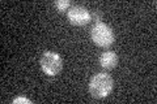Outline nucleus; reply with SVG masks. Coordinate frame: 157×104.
<instances>
[{
	"mask_svg": "<svg viewBox=\"0 0 157 104\" xmlns=\"http://www.w3.org/2000/svg\"><path fill=\"white\" fill-rule=\"evenodd\" d=\"M118 64V55L113 51H106L100 56V65L104 69H113Z\"/></svg>",
	"mask_w": 157,
	"mask_h": 104,
	"instance_id": "nucleus-5",
	"label": "nucleus"
},
{
	"mask_svg": "<svg viewBox=\"0 0 157 104\" xmlns=\"http://www.w3.org/2000/svg\"><path fill=\"white\" fill-rule=\"evenodd\" d=\"M67 17H68V21L72 25H75V26H84L92 18L89 11H88L85 7H81V5L71 7L68 9Z\"/></svg>",
	"mask_w": 157,
	"mask_h": 104,
	"instance_id": "nucleus-4",
	"label": "nucleus"
},
{
	"mask_svg": "<svg viewBox=\"0 0 157 104\" xmlns=\"http://www.w3.org/2000/svg\"><path fill=\"white\" fill-rule=\"evenodd\" d=\"M54 5H55V8L58 9V11H66V9H70L71 8V2L70 0H58V2L54 3Z\"/></svg>",
	"mask_w": 157,
	"mask_h": 104,
	"instance_id": "nucleus-6",
	"label": "nucleus"
},
{
	"mask_svg": "<svg viewBox=\"0 0 157 104\" xmlns=\"http://www.w3.org/2000/svg\"><path fill=\"white\" fill-rule=\"evenodd\" d=\"M114 81L110 74L107 73H97L92 77L88 86L89 94L96 99H104L113 91Z\"/></svg>",
	"mask_w": 157,
	"mask_h": 104,
	"instance_id": "nucleus-1",
	"label": "nucleus"
},
{
	"mask_svg": "<svg viewBox=\"0 0 157 104\" xmlns=\"http://www.w3.org/2000/svg\"><path fill=\"white\" fill-rule=\"evenodd\" d=\"M12 103H13V104H20V103H26V104H32L33 102L30 100V99H26V98H22V96H20V98H14Z\"/></svg>",
	"mask_w": 157,
	"mask_h": 104,
	"instance_id": "nucleus-7",
	"label": "nucleus"
},
{
	"mask_svg": "<svg viewBox=\"0 0 157 104\" xmlns=\"http://www.w3.org/2000/svg\"><path fill=\"white\" fill-rule=\"evenodd\" d=\"M41 68L47 76H56L62 72L63 60L60 55L52 51H46L41 57Z\"/></svg>",
	"mask_w": 157,
	"mask_h": 104,
	"instance_id": "nucleus-3",
	"label": "nucleus"
},
{
	"mask_svg": "<svg viewBox=\"0 0 157 104\" xmlns=\"http://www.w3.org/2000/svg\"><path fill=\"white\" fill-rule=\"evenodd\" d=\"M90 38L98 47H110L115 41V34L109 25L97 22L90 30Z\"/></svg>",
	"mask_w": 157,
	"mask_h": 104,
	"instance_id": "nucleus-2",
	"label": "nucleus"
}]
</instances>
